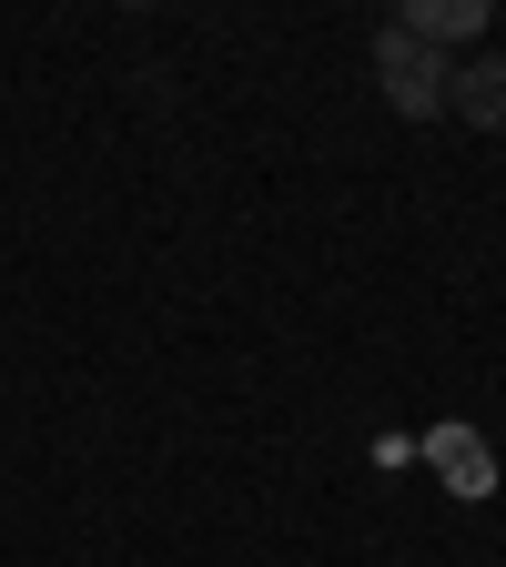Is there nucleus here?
I'll return each instance as SVG.
<instances>
[{"label": "nucleus", "instance_id": "2", "mask_svg": "<svg viewBox=\"0 0 506 567\" xmlns=\"http://www.w3.org/2000/svg\"><path fill=\"white\" fill-rule=\"evenodd\" d=\"M446 112H456L466 132H506V51H476V61H456Z\"/></svg>", "mask_w": 506, "mask_h": 567}, {"label": "nucleus", "instance_id": "1", "mask_svg": "<svg viewBox=\"0 0 506 567\" xmlns=\"http://www.w3.org/2000/svg\"><path fill=\"white\" fill-rule=\"evenodd\" d=\"M375 82H385V102H395L405 122H446V82H456V61H446L436 41H415L405 21H385V31H375Z\"/></svg>", "mask_w": 506, "mask_h": 567}, {"label": "nucleus", "instance_id": "3", "mask_svg": "<svg viewBox=\"0 0 506 567\" xmlns=\"http://www.w3.org/2000/svg\"><path fill=\"white\" fill-rule=\"evenodd\" d=\"M486 21H496L486 0H405V31H415V41H436V51H446V41H476Z\"/></svg>", "mask_w": 506, "mask_h": 567}]
</instances>
